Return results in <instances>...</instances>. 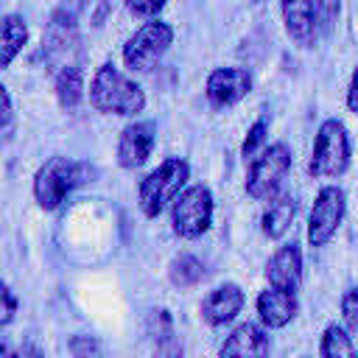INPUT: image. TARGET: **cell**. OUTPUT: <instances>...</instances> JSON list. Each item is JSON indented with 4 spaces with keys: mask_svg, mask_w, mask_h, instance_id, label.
Returning a JSON list of instances; mask_svg holds the SVG:
<instances>
[{
    "mask_svg": "<svg viewBox=\"0 0 358 358\" xmlns=\"http://www.w3.org/2000/svg\"><path fill=\"white\" fill-rule=\"evenodd\" d=\"M28 42V22L20 14L0 17V70H6Z\"/></svg>",
    "mask_w": 358,
    "mask_h": 358,
    "instance_id": "obj_19",
    "label": "cell"
},
{
    "mask_svg": "<svg viewBox=\"0 0 358 358\" xmlns=\"http://www.w3.org/2000/svg\"><path fill=\"white\" fill-rule=\"evenodd\" d=\"M266 280L271 288L296 294L302 285V249L291 241L282 243L266 263Z\"/></svg>",
    "mask_w": 358,
    "mask_h": 358,
    "instance_id": "obj_11",
    "label": "cell"
},
{
    "mask_svg": "<svg viewBox=\"0 0 358 358\" xmlns=\"http://www.w3.org/2000/svg\"><path fill=\"white\" fill-rule=\"evenodd\" d=\"M0 358H14V350L6 341H0Z\"/></svg>",
    "mask_w": 358,
    "mask_h": 358,
    "instance_id": "obj_32",
    "label": "cell"
},
{
    "mask_svg": "<svg viewBox=\"0 0 358 358\" xmlns=\"http://www.w3.org/2000/svg\"><path fill=\"white\" fill-rule=\"evenodd\" d=\"M11 115H14V103H11V95L8 90L0 84V129H6L11 123Z\"/></svg>",
    "mask_w": 358,
    "mask_h": 358,
    "instance_id": "obj_29",
    "label": "cell"
},
{
    "mask_svg": "<svg viewBox=\"0 0 358 358\" xmlns=\"http://www.w3.org/2000/svg\"><path fill=\"white\" fill-rule=\"evenodd\" d=\"M70 347H73L76 358H95V355H90V352H98V344H95L90 336H76Z\"/></svg>",
    "mask_w": 358,
    "mask_h": 358,
    "instance_id": "obj_28",
    "label": "cell"
},
{
    "mask_svg": "<svg viewBox=\"0 0 358 358\" xmlns=\"http://www.w3.org/2000/svg\"><path fill=\"white\" fill-rule=\"evenodd\" d=\"M266 134H268V120H255L252 126H249V131H246V140H243V145H241V154H243V159H252L263 145H266Z\"/></svg>",
    "mask_w": 358,
    "mask_h": 358,
    "instance_id": "obj_23",
    "label": "cell"
},
{
    "mask_svg": "<svg viewBox=\"0 0 358 358\" xmlns=\"http://www.w3.org/2000/svg\"><path fill=\"white\" fill-rule=\"evenodd\" d=\"M17 296H14V291L0 280V327H6L14 316H17Z\"/></svg>",
    "mask_w": 358,
    "mask_h": 358,
    "instance_id": "obj_27",
    "label": "cell"
},
{
    "mask_svg": "<svg viewBox=\"0 0 358 358\" xmlns=\"http://www.w3.org/2000/svg\"><path fill=\"white\" fill-rule=\"evenodd\" d=\"M90 103L101 115H137L145 109V92L137 81L123 76L112 62L101 64L90 81Z\"/></svg>",
    "mask_w": 358,
    "mask_h": 358,
    "instance_id": "obj_1",
    "label": "cell"
},
{
    "mask_svg": "<svg viewBox=\"0 0 358 358\" xmlns=\"http://www.w3.org/2000/svg\"><path fill=\"white\" fill-rule=\"evenodd\" d=\"M294 165V154L285 143H271L263 145L246 171V196L255 201H268L280 193L288 171Z\"/></svg>",
    "mask_w": 358,
    "mask_h": 358,
    "instance_id": "obj_5",
    "label": "cell"
},
{
    "mask_svg": "<svg viewBox=\"0 0 358 358\" xmlns=\"http://www.w3.org/2000/svg\"><path fill=\"white\" fill-rule=\"evenodd\" d=\"M78 45V14L76 8H56L45 25V34H42V53L50 64L56 67H64L67 62V53H73Z\"/></svg>",
    "mask_w": 358,
    "mask_h": 358,
    "instance_id": "obj_9",
    "label": "cell"
},
{
    "mask_svg": "<svg viewBox=\"0 0 358 358\" xmlns=\"http://www.w3.org/2000/svg\"><path fill=\"white\" fill-rule=\"evenodd\" d=\"M243 302H246V296H243L241 285L238 282H224L201 299V316L210 327H224L241 313Z\"/></svg>",
    "mask_w": 358,
    "mask_h": 358,
    "instance_id": "obj_14",
    "label": "cell"
},
{
    "mask_svg": "<svg viewBox=\"0 0 358 358\" xmlns=\"http://www.w3.org/2000/svg\"><path fill=\"white\" fill-rule=\"evenodd\" d=\"M268 352H271V341L266 327L255 322H243L224 338L218 358H268Z\"/></svg>",
    "mask_w": 358,
    "mask_h": 358,
    "instance_id": "obj_12",
    "label": "cell"
},
{
    "mask_svg": "<svg viewBox=\"0 0 358 358\" xmlns=\"http://www.w3.org/2000/svg\"><path fill=\"white\" fill-rule=\"evenodd\" d=\"M14 358H45V355H42L34 344H25L22 350H17V352H14Z\"/></svg>",
    "mask_w": 358,
    "mask_h": 358,
    "instance_id": "obj_31",
    "label": "cell"
},
{
    "mask_svg": "<svg viewBox=\"0 0 358 358\" xmlns=\"http://www.w3.org/2000/svg\"><path fill=\"white\" fill-rule=\"evenodd\" d=\"M252 92V76L243 67H215L204 81V95L215 109L235 106Z\"/></svg>",
    "mask_w": 358,
    "mask_h": 358,
    "instance_id": "obj_10",
    "label": "cell"
},
{
    "mask_svg": "<svg viewBox=\"0 0 358 358\" xmlns=\"http://www.w3.org/2000/svg\"><path fill=\"white\" fill-rule=\"evenodd\" d=\"M355 92H358V84H355V76H352L350 84H347V109L352 115H358V98H355Z\"/></svg>",
    "mask_w": 358,
    "mask_h": 358,
    "instance_id": "obj_30",
    "label": "cell"
},
{
    "mask_svg": "<svg viewBox=\"0 0 358 358\" xmlns=\"http://www.w3.org/2000/svg\"><path fill=\"white\" fill-rule=\"evenodd\" d=\"M319 355L322 358H355L352 336L341 324H327L319 338Z\"/></svg>",
    "mask_w": 358,
    "mask_h": 358,
    "instance_id": "obj_21",
    "label": "cell"
},
{
    "mask_svg": "<svg viewBox=\"0 0 358 358\" xmlns=\"http://www.w3.org/2000/svg\"><path fill=\"white\" fill-rule=\"evenodd\" d=\"M95 179V168L70 157H50L34 173V199L42 210H56L76 187Z\"/></svg>",
    "mask_w": 358,
    "mask_h": 358,
    "instance_id": "obj_2",
    "label": "cell"
},
{
    "mask_svg": "<svg viewBox=\"0 0 358 358\" xmlns=\"http://www.w3.org/2000/svg\"><path fill=\"white\" fill-rule=\"evenodd\" d=\"M280 14L285 34L299 45V48H313L319 39V25H316V11L313 0H280Z\"/></svg>",
    "mask_w": 358,
    "mask_h": 358,
    "instance_id": "obj_13",
    "label": "cell"
},
{
    "mask_svg": "<svg viewBox=\"0 0 358 358\" xmlns=\"http://www.w3.org/2000/svg\"><path fill=\"white\" fill-rule=\"evenodd\" d=\"M350 157H352V145L347 126L336 117L322 120L308 159V173L313 179H338L341 173H347Z\"/></svg>",
    "mask_w": 358,
    "mask_h": 358,
    "instance_id": "obj_3",
    "label": "cell"
},
{
    "mask_svg": "<svg viewBox=\"0 0 358 358\" xmlns=\"http://www.w3.org/2000/svg\"><path fill=\"white\" fill-rule=\"evenodd\" d=\"M151 148H154V126L140 120L129 123L117 140V165L126 171H134L151 157Z\"/></svg>",
    "mask_w": 358,
    "mask_h": 358,
    "instance_id": "obj_15",
    "label": "cell"
},
{
    "mask_svg": "<svg viewBox=\"0 0 358 358\" xmlns=\"http://www.w3.org/2000/svg\"><path fill=\"white\" fill-rule=\"evenodd\" d=\"M204 274H207V268H204V263H201L196 255H179V257H173L171 266H168V277H171V282L179 285V288H190V285L201 282Z\"/></svg>",
    "mask_w": 358,
    "mask_h": 358,
    "instance_id": "obj_22",
    "label": "cell"
},
{
    "mask_svg": "<svg viewBox=\"0 0 358 358\" xmlns=\"http://www.w3.org/2000/svg\"><path fill=\"white\" fill-rule=\"evenodd\" d=\"M341 316H344V330L352 336L358 333V291L347 288L341 296Z\"/></svg>",
    "mask_w": 358,
    "mask_h": 358,
    "instance_id": "obj_25",
    "label": "cell"
},
{
    "mask_svg": "<svg viewBox=\"0 0 358 358\" xmlns=\"http://www.w3.org/2000/svg\"><path fill=\"white\" fill-rule=\"evenodd\" d=\"M173 45V28L162 20H148L143 22L123 45V64L131 73H148L151 67H157V62L168 53V48Z\"/></svg>",
    "mask_w": 358,
    "mask_h": 358,
    "instance_id": "obj_7",
    "label": "cell"
},
{
    "mask_svg": "<svg viewBox=\"0 0 358 358\" xmlns=\"http://www.w3.org/2000/svg\"><path fill=\"white\" fill-rule=\"evenodd\" d=\"M255 308H257V316H260L263 327L280 330V327H285V324L294 322V316L299 310V302H296V294L280 291V288H271L268 285L266 291H260Z\"/></svg>",
    "mask_w": 358,
    "mask_h": 358,
    "instance_id": "obj_16",
    "label": "cell"
},
{
    "mask_svg": "<svg viewBox=\"0 0 358 358\" xmlns=\"http://www.w3.org/2000/svg\"><path fill=\"white\" fill-rule=\"evenodd\" d=\"M123 3L134 17H143V20H154L168 6V0H123Z\"/></svg>",
    "mask_w": 358,
    "mask_h": 358,
    "instance_id": "obj_26",
    "label": "cell"
},
{
    "mask_svg": "<svg viewBox=\"0 0 358 358\" xmlns=\"http://www.w3.org/2000/svg\"><path fill=\"white\" fill-rule=\"evenodd\" d=\"M148 333H151V358H182L185 355L182 336L176 333L173 316L165 308L151 313Z\"/></svg>",
    "mask_w": 358,
    "mask_h": 358,
    "instance_id": "obj_17",
    "label": "cell"
},
{
    "mask_svg": "<svg viewBox=\"0 0 358 358\" xmlns=\"http://www.w3.org/2000/svg\"><path fill=\"white\" fill-rule=\"evenodd\" d=\"M213 224V193L204 185L182 187L171 201V229L185 241L201 238Z\"/></svg>",
    "mask_w": 358,
    "mask_h": 358,
    "instance_id": "obj_6",
    "label": "cell"
},
{
    "mask_svg": "<svg viewBox=\"0 0 358 358\" xmlns=\"http://www.w3.org/2000/svg\"><path fill=\"white\" fill-rule=\"evenodd\" d=\"M344 213H347L344 190L336 185H324L316 193L310 215H308V243L310 246H327L333 241V235L338 232Z\"/></svg>",
    "mask_w": 358,
    "mask_h": 358,
    "instance_id": "obj_8",
    "label": "cell"
},
{
    "mask_svg": "<svg viewBox=\"0 0 358 358\" xmlns=\"http://www.w3.org/2000/svg\"><path fill=\"white\" fill-rule=\"evenodd\" d=\"M187 179H190V165L182 157L162 159L137 187V204H140L143 215L157 218L173 201V196L187 185Z\"/></svg>",
    "mask_w": 358,
    "mask_h": 358,
    "instance_id": "obj_4",
    "label": "cell"
},
{
    "mask_svg": "<svg viewBox=\"0 0 358 358\" xmlns=\"http://www.w3.org/2000/svg\"><path fill=\"white\" fill-rule=\"evenodd\" d=\"M294 215H296V199H294L291 193H282V196L277 193L274 199H268V207H266V213H263V218H260L263 235H266L268 241H280V238L288 232Z\"/></svg>",
    "mask_w": 358,
    "mask_h": 358,
    "instance_id": "obj_18",
    "label": "cell"
},
{
    "mask_svg": "<svg viewBox=\"0 0 358 358\" xmlns=\"http://www.w3.org/2000/svg\"><path fill=\"white\" fill-rule=\"evenodd\" d=\"M84 98V73L78 64H64L56 73V101L64 112H76Z\"/></svg>",
    "mask_w": 358,
    "mask_h": 358,
    "instance_id": "obj_20",
    "label": "cell"
},
{
    "mask_svg": "<svg viewBox=\"0 0 358 358\" xmlns=\"http://www.w3.org/2000/svg\"><path fill=\"white\" fill-rule=\"evenodd\" d=\"M313 11H316V25H319V31L330 34L333 25L338 22L341 0H313Z\"/></svg>",
    "mask_w": 358,
    "mask_h": 358,
    "instance_id": "obj_24",
    "label": "cell"
}]
</instances>
